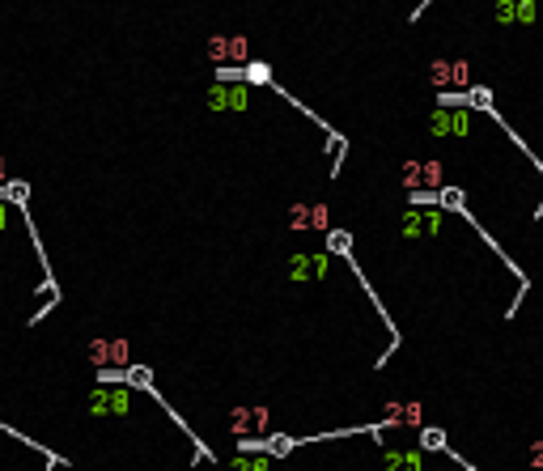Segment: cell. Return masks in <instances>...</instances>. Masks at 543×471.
I'll return each mask as SVG.
<instances>
[{
    "instance_id": "3957f363",
    "label": "cell",
    "mask_w": 543,
    "mask_h": 471,
    "mask_svg": "<svg viewBox=\"0 0 543 471\" xmlns=\"http://www.w3.org/2000/svg\"><path fill=\"white\" fill-rule=\"evenodd\" d=\"M89 357H94V361H124V357H128V344H124V340H94V344H89Z\"/></svg>"
},
{
    "instance_id": "5b68a950",
    "label": "cell",
    "mask_w": 543,
    "mask_h": 471,
    "mask_svg": "<svg viewBox=\"0 0 543 471\" xmlns=\"http://www.w3.org/2000/svg\"><path fill=\"white\" fill-rule=\"evenodd\" d=\"M289 221H293L297 230H302V225H327V208H322V204H314V208H293Z\"/></svg>"
},
{
    "instance_id": "6da1fadb",
    "label": "cell",
    "mask_w": 543,
    "mask_h": 471,
    "mask_svg": "<svg viewBox=\"0 0 543 471\" xmlns=\"http://www.w3.org/2000/svg\"><path fill=\"white\" fill-rule=\"evenodd\" d=\"M403 183H408L412 191H416V187H438V183H442V170L433 166V162H424V166H420V162H412V166L403 170Z\"/></svg>"
},
{
    "instance_id": "ba28073f",
    "label": "cell",
    "mask_w": 543,
    "mask_h": 471,
    "mask_svg": "<svg viewBox=\"0 0 543 471\" xmlns=\"http://www.w3.org/2000/svg\"><path fill=\"white\" fill-rule=\"evenodd\" d=\"M424 446L438 450V446H442V433H438V429H429V433H424Z\"/></svg>"
},
{
    "instance_id": "277c9868",
    "label": "cell",
    "mask_w": 543,
    "mask_h": 471,
    "mask_svg": "<svg viewBox=\"0 0 543 471\" xmlns=\"http://www.w3.org/2000/svg\"><path fill=\"white\" fill-rule=\"evenodd\" d=\"M208 56H212V60H225V56L242 60V56H246V43H242V38H212V43H208Z\"/></svg>"
},
{
    "instance_id": "8992f818",
    "label": "cell",
    "mask_w": 543,
    "mask_h": 471,
    "mask_svg": "<svg viewBox=\"0 0 543 471\" xmlns=\"http://www.w3.org/2000/svg\"><path fill=\"white\" fill-rule=\"evenodd\" d=\"M391 421H399V425H416V421H420V408H416V403H403V408H391Z\"/></svg>"
},
{
    "instance_id": "7a4b0ae2",
    "label": "cell",
    "mask_w": 543,
    "mask_h": 471,
    "mask_svg": "<svg viewBox=\"0 0 543 471\" xmlns=\"http://www.w3.org/2000/svg\"><path fill=\"white\" fill-rule=\"evenodd\" d=\"M429 77L438 81V85H463V81H467V68H463V64H450V60H438V64L429 68Z\"/></svg>"
},
{
    "instance_id": "52a82bcc",
    "label": "cell",
    "mask_w": 543,
    "mask_h": 471,
    "mask_svg": "<svg viewBox=\"0 0 543 471\" xmlns=\"http://www.w3.org/2000/svg\"><path fill=\"white\" fill-rule=\"evenodd\" d=\"M526 463H530L535 471H543V442H535V446L526 450Z\"/></svg>"
}]
</instances>
